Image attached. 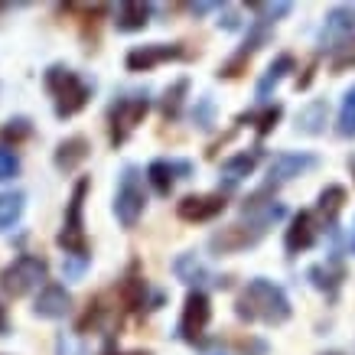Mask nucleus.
<instances>
[{
  "instance_id": "nucleus-16",
  "label": "nucleus",
  "mask_w": 355,
  "mask_h": 355,
  "mask_svg": "<svg viewBox=\"0 0 355 355\" xmlns=\"http://www.w3.org/2000/svg\"><path fill=\"white\" fill-rule=\"evenodd\" d=\"M173 274L183 280V284L196 287V291H202V284H222L212 270L205 268L202 261L196 258V251H186V254H180V258L173 261Z\"/></svg>"
},
{
  "instance_id": "nucleus-41",
  "label": "nucleus",
  "mask_w": 355,
  "mask_h": 355,
  "mask_svg": "<svg viewBox=\"0 0 355 355\" xmlns=\"http://www.w3.org/2000/svg\"><path fill=\"white\" fill-rule=\"evenodd\" d=\"M352 173H355V160H352Z\"/></svg>"
},
{
  "instance_id": "nucleus-21",
  "label": "nucleus",
  "mask_w": 355,
  "mask_h": 355,
  "mask_svg": "<svg viewBox=\"0 0 355 355\" xmlns=\"http://www.w3.org/2000/svg\"><path fill=\"white\" fill-rule=\"evenodd\" d=\"M310 284L316 287V291L329 293V297H336V291H339V284L345 280V270L339 261H326V264H313L310 268Z\"/></svg>"
},
{
  "instance_id": "nucleus-8",
  "label": "nucleus",
  "mask_w": 355,
  "mask_h": 355,
  "mask_svg": "<svg viewBox=\"0 0 355 355\" xmlns=\"http://www.w3.org/2000/svg\"><path fill=\"white\" fill-rule=\"evenodd\" d=\"M147 111H150V98L147 92H140V95H130V98H118L108 111V121H111V144L118 147L124 140L134 134L140 121L147 118Z\"/></svg>"
},
{
  "instance_id": "nucleus-9",
  "label": "nucleus",
  "mask_w": 355,
  "mask_h": 355,
  "mask_svg": "<svg viewBox=\"0 0 355 355\" xmlns=\"http://www.w3.org/2000/svg\"><path fill=\"white\" fill-rule=\"evenodd\" d=\"M225 193H202V196H183L176 202V216L189 222V225H199V222H212L225 212Z\"/></svg>"
},
{
  "instance_id": "nucleus-22",
  "label": "nucleus",
  "mask_w": 355,
  "mask_h": 355,
  "mask_svg": "<svg viewBox=\"0 0 355 355\" xmlns=\"http://www.w3.org/2000/svg\"><path fill=\"white\" fill-rule=\"evenodd\" d=\"M326 121H329V105H326L323 98H316L310 105H303L300 114H297V130L300 134H323L326 130Z\"/></svg>"
},
{
  "instance_id": "nucleus-36",
  "label": "nucleus",
  "mask_w": 355,
  "mask_h": 355,
  "mask_svg": "<svg viewBox=\"0 0 355 355\" xmlns=\"http://www.w3.org/2000/svg\"><path fill=\"white\" fill-rule=\"evenodd\" d=\"M218 26H225V30H235V26H238L235 10H225V20H218Z\"/></svg>"
},
{
  "instance_id": "nucleus-6",
  "label": "nucleus",
  "mask_w": 355,
  "mask_h": 355,
  "mask_svg": "<svg viewBox=\"0 0 355 355\" xmlns=\"http://www.w3.org/2000/svg\"><path fill=\"white\" fill-rule=\"evenodd\" d=\"M49 274V264L43 258H36V254H20L17 261H10L7 268L0 270V291L7 293V297H26L33 293L40 284L46 280Z\"/></svg>"
},
{
  "instance_id": "nucleus-35",
  "label": "nucleus",
  "mask_w": 355,
  "mask_h": 355,
  "mask_svg": "<svg viewBox=\"0 0 355 355\" xmlns=\"http://www.w3.org/2000/svg\"><path fill=\"white\" fill-rule=\"evenodd\" d=\"M235 349L241 355H268V343H261V339H235Z\"/></svg>"
},
{
  "instance_id": "nucleus-13",
  "label": "nucleus",
  "mask_w": 355,
  "mask_h": 355,
  "mask_svg": "<svg viewBox=\"0 0 355 355\" xmlns=\"http://www.w3.org/2000/svg\"><path fill=\"white\" fill-rule=\"evenodd\" d=\"M316 235H320V225H316V216L313 212H297L284 235V248L287 254H300V251H310L316 245Z\"/></svg>"
},
{
  "instance_id": "nucleus-1",
  "label": "nucleus",
  "mask_w": 355,
  "mask_h": 355,
  "mask_svg": "<svg viewBox=\"0 0 355 355\" xmlns=\"http://www.w3.org/2000/svg\"><path fill=\"white\" fill-rule=\"evenodd\" d=\"M235 313H238V320H245V323L284 326L291 320L293 306L280 284H274L268 277H254V280H248L245 287H241V293H238Z\"/></svg>"
},
{
  "instance_id": "nucleus-14",
  "label": "nucleus",
  "mask_w": 355,
  "mask_h": 355,
  "mask_svg": "<svg viewBox=\"0 0 355 355\" xmlns=\"http://www.w3.org/2000/svg\"><path fill=\"white\" fill-rule=\"evenodd\" d=\"M69 310H72V293L62 284H46L33 303V313L43 320H62V316H69Z\"/></svg>"
},
{
  "instance_id": "nucleus-42",
  "label": "nucleus",
  "mask_w": 355,
  "mask_h": 355,
  "mask_svg": "<svg viewBox=\"0 0 355 355\" xmlns=\"http://www.w3.org/2000/svg\"><path fill=\"white\" fill-rule=\"evenodd\" d=\"M333 355H336V352H333Z\"/></svg>"
},
{
  "instance_id": "nucleus-28",
  "label": "nucleus",
  "mask_w": 355,
  "mask_h": 355,
  "mask_svg": "<svg viewBox=\"0 0 355 355\" xmlns=\"http://www.w3.org/2000/svg\"><path fill=\"white\" fill-rule=\"evenodd\" d=\"M336 130H339V137H345V140L355 137V85L343 95V108H339V121H336Z\"/></svg>"
},
{
  "instance_id": "nucleus-24",
  "label": "nucleus",
  "mask_w": 355,
  "mask_h": 355,
  "mask_svg": "<svg viewBox=\"0 0 355 355\" xmlns=\"http://www.w3.org/2000/svg\"><path fill=\"white\" fill-rule=\"evenodd\" d=\"M345 205V186H326L323 193H320V202H316V216L323 218L329 228H336V216L343 212Z\"/></svg>"
},
{
  "instance_id": "nucleus-19",
  "label": "nucleus",
  "mask_w": 355,
  "mask_h": 355,
  "mask_svg": "<svg viewBox=\"0 0 355 355\" xmlns=\"http://www.w3.org/2000/svg\"><path fill=\"white\" fill-rule=\"evenodd\" d=\"M258 160H261V147H254V150H241V153H235V157L222 160L225 189H232V186H238L245 176H251V173H254V166H258Z\"/></svg>"
},
{
  "instance_id": "nucleus-18",
  "label": "nucleus",
  "mask_w": 355,
  "mask_h": 355,
  "mask_svg": "<svg viewBox=\"0 0 355 355\" xmlns=\"http://www.w3.org/2000/svg\"><path fill=\"white\" fill-rule=\"evenodd\" d=\"M88 153H92L88 137H82V134H76V137H65L62 144L55 147V166H59L62 173H72V170H78V166L88 160Z\"/></svg>"
},
{
  "instance_id": "nucleus-23",
  "label": "nucleus",
  "mask_w": 355,
  "mask_h": 355,
  "mask_svg": "<svg viewBox=\"0 0 355 355\" xmlns=\"http://www.w3.org/2000/svg\"><path fill=\"white\" fill-rule=\"evenodd\" d=\"M118 30L121 33H137L144 30L147 23H150V3H137V0H128V3H121L118 10Z\"/></svg>"
},
{
  "instance_id": "nucleus-33",
  "label": "nucleus",
  "mask_w": 355,
  "mask_h": 355,
  "mask_svg": "<svg viewBox=\"0 0 355 355\" xmlns=\"http://www.w3.org/2000/svg\"><path fill=\"white\" fill-rule=\"evenodd\" d=\"M20 173V157L10 147H0V180H13Z\"/></svg>"
},
{
  "instance_id": "nucleus-30",
  "label": "nucleus",
  "mask_w": 355,
  "mask_h": 355,
  "mask_svg": "<svg viewBox=\"0 0 355 355\" xmlns=\"http://www.w3.org/2000/svg\"><path fill=\"white\" fill-rule=\"evenodd\" d=\"M251 10L258 13V20L261 23H277V17H287V13L293 10L291 3H251Z\"/></svg>"
},
{
  "instance_id": "nucleus-5",
  "label": "nucleus",
  "mask_w": 355,
  "mask_h": 355,
  "mask_svg": "<svg viewBox=\"0 0 355 355\" xmlns=\"http://www.w3.org/2000/svg\"><path fill=\"white\" fill-rule=\"evenodd\" d=\"M147 209V189H144V173L137 166H124L114 189V218L124 228H134Z\"/></svg>"
},
{
  "instance_id": "nucleus-20",
  "label": "nucleus",
  "mask_w": 355,
  "mask_h": 355,
  "mask_svg": "<svg viewBox=\"0 0 355 355\" xmlns=\"http://www.w3.org/2000/svg\"><path fill=\"white\" fill-rule=\"evenodd\" d=\"M293 65H297V62H293L291 53H280L277 59L268 65V72L258 78V88H254V95H258L261 101H264V98H270V92H274V88H277L284 78H287V72H293Z\"/></svg>"
},
{
  "instance_id": "nucleus-17",
  "label": "nucleus",
  "mask_w": 355,
  "mask_h": 355,
  "mask_svg": "<svg viewBox=\"0 0 355 355\" xmlns=\"http://www.w3.org/2000/svg\"><path fill=\"white\" fill-rule=\"evenodd\" d=\"M176 173H193V163H173V160H153L147 166V180L157 189V196H170L173 186H176Z\"/></svg>"
},
{
  "instance_id": "nucleus-32",
  "label": "nucleus",
  "mask_w": 355,
  "mask_h": 355,
  "mask_svg": "<svg viewBox=\"0 0 355 355\" xmlns=\"http://www.w3.org/2000/svg\"><path fill=\"white\" fill-rule=\"evenodd\" d=\"M30 134H33V124L26 118H13V121H7V128H3V140H13V144L26 140Z\"/></svg>"
},
{
  "instance_id": "nucleus-2",
  "label": "nucleus",
  "mask_w": 355,
  "mask_h": 355,
  "mask_svg": "<svg viewBox=\"0 0 355 355\" xmlns=\"http://www.w3.org/2000/svg\"><path fill=\"white\" fill-rule=\"evenodd\" d=\"M277 218H284V205L274 202L268 205L261 216H251L248 222H235V225L228 228H218L216 235L209 238V251L212 254H238V251H248V248H254L261 241V238L268 235V228L277 222Z\"/></svg>"
},
{
  "instance_id": "nucleus-15",
  "label": "nucleus",
  "mask_w": 355,
  "mask_h": 355,
  "mask_svg": "<svg viewBox=\"0 0 355 355\" xmlns=\"http://www.w3.org/2000/svg\"><path fill=\"white\" fill-rule=\"evenodd\" d=\"M355 33V10L352 7H336L329 17H326V26L320 33V43L336 49V46H343L345 40H352Z\"/></svg>"
},
{
  "instance_id": "nucleus-34",
  "label": "nucleus",
  "mask_w": 355,
  "mask_h": 355,
  "mask_svg": "<svg viewBox=\"0 0 355 355\" xmlns=\"http://www.w3.org/2000/svg\"><path fill=\"white\" fill-rule=\"evenodd\" d=\"M212 114H216V105H212V98L202 95L196 101V111H193V121L199 128H212Z\"/></svg>"
},
{
  "instance_id": "nucleus-38",
  "label": "nucleus",
  "mask_w": 355,
  "mask_h": 355,
  "mask_svg": "<svg viewBox=\"0 0 355 355\" xmlns=\"http://www.w3.org/2000/svg\"><path fill=\"white\" fill-rule=\"evenodd\" d=\"M7 333V313H3V306H0V336Z\"/></svg>"
},
{
  "instance_id": "nucleus-39",
  "label": "nucleus",
  "mask_w": 355,
  "mask_h": 355,
  "mask_svg": "<svg viewBox=\"0 0 355 355\" xmlns=\"http://www.w3.org/2000/svg\"><path fill=\"white\" fill-rule=\"evenodd\" d=\"M349 251L355 254V218H352V232H349Z\"/></svg>"
},
{
  "instance_id": "nucleus-27",
  "label": "nucleus",
  "mask_w": 355,
  "mask_h": 355,
  "mask_svg": "<svg viewBox=\"0 0 355 355\" xmlns=\"http://www.w3.org/2000/svg\"><path fill=\"white\" fill-rule=\"evenodd\" d=\"M23 205H26L23 193H0V232H7L10 225L20 222Z\"/></svg>"
},
{
  "instance_id": "nucleus-7",
  "label": "nucleus",
  "mask_w": 355,
  "mask_h": 355,
  "mask_svg": "<svg viewBox=\"0 0 355 355\" xmlns=\"http://www.w3.org/2000/svg\"><path fill=\"white\" fill-rule=\"evenodd\" d=\"M212 323V303L205 297V291H189L183 300V316H180V339L189 345H202L205 333Z\"/></svg>"
},
{
  "instance_id": "nucleus-29",
  "label": "nucleus",
  "mask_w": 355,
  "mask_h": 355,
  "mask_svg": "<svg viewBox=\"0 0 355 355\" xmlns=\"http://www.w3.org/2000/svg\"><path fill=\"white\" fill-rule=\"evenodd\" d=\"M280 114H284V108H280V105H268V108L261 111V114H241L238 121H254V130H258V137H268L270 130L277 128Z\"/></svg>"
},
{
  "instance_id": "nucleus-37",
  "label": "nucleus",
  "mask_w": 355,
  "mask_h": 355,
  "mask_svg": "<svg viewBox=\"0 0 355 355\" xmlns=\"http://www.w3.org/2000/svg\"><path fill=\"white\" fill-rule=\"evenodd\" d=\"M218 3H193V7H189V10L193 13H209V10H216Z\"/></svg>"
},
{
  "instance_id": "nucleus-26",
  "label": "nucleus",
  "mask_w": 355,
  "mask_h": 355,
  "mask_svg": "<svg viewBox=\"0 0 355 355\" xmlns=\"http://www.w3.org/2000/svg\"><path fill=\"white\" fill-rule=\"evenodd\" d=\"M186 92H189V78H176L166 92H163V101H160V111L163 118L176 121L180 111H183V101H186Z\"/></svg>"
},
{
  "instance_id": "nucleus-31",
  "label": "nucleus",
  "mask_w": 355,
  "mask_h": 355,
  "mask_svg": "<svg viewBox=\"0 0 355 355\" xmlns=\"http://www.w3.org/2000/svg\"><path fill=\"white\" fill-rule=\"evenodd\" d=\"M333 72L339 76V72H345L349 65H355V40H345L343 46H336L333 49Z\"/></svg>"
},
{
  "instance_id": "nucleus-4",
  "label": "nucleus",
  "mask_w": 355,
  "mask_h": 355,
  "mask_svg": "<svg viewBox=\"0 0 355 355\" xmlns=\"http://www.w3.org/2000/svg\"><path fill=\"white\" fill-rule=\"evenodd\" d=\"M92 189V180L82 176L69 196V205H65V218H62V232H59V248H65V254L69 258H88V238H85V196Z\"/></svg>"
},
{
  "instance_id": "nucleus-40",
  "label": "nucleus",
  "mask_w": 355,
  "mask_h": 355,
  "mask_svg": "<svg viewBox=\"0 0 355 355\" xmlns=\"http://www.w3.org/2000/svg\"><path fill=\"white\" fill-rule=\"evenodd\" d=\"M124 355H150V352H124Z\"/></svg>"
},
{
  "instance_id": "nucleus-25",
  "label": "nucleus",
  "mask_w": 355,
  "mask_h": 355,
  "mask_svg": "<svg viewBox=\"0 0 355 355\" xmlns=\"http://www.w3.org/2000/svg\"><path fill=\"white\" fill-rule=\"evenodd\" d=\"M118 293H121V300H124L128 310H140V306H147V280L140 277L137 270H130L128 277L121 280Z\"/></svg>"
},
{
  "instance_id": "nucleus-3",
  "label": "nucleus",
  "mask_w": 355,
  "mask_h": 355,
  "mask_svg": "<svg viewBox=\"0 0 355 355\" xmlns=\"http://www.w3.org/2000/svg\"><path fill=\"white\" fill-rule=\"evenodd\" d=\"M46 88H49V95L55 101V114L59 118H76L78 111L88 105V98H92V88H88L85 78L72 72V69H65V65H53L46 72Z\"/></svg>"
},
{
  "instance_id": "nucleus-12",
  "label": "nucleus",
  "mask_w": 355,
  "mask_h": 355,
  "mask_svg": "<svg viewBox=\"0 0 355 355\" xmlns=\"http://www.w3.org/2000/svg\"><path fill=\"white\" fill-rule=\"evenodd\" d=\"M316 157L313 153H297V150H284V153H277L274 160H270V170H268V186H274L277 189L280 183H287V180H293V176H300V173H306V170H313L316 166Z\"/></svg>"
},
{
  "instance_id": "nucleus-11",
  "label": "nucleus",
  "mask_w": 355,
  "mask_h": 355,
  "mask_svg": "<svg viewBox=\"0 0 355 355\" xmlns=\"http://www.w3.org/2000/svg\"><path fill=\"white\" fill-rule=\"evenodd\" d=\"M268 40H270V26H268V23H261V20H254V23H251V33H248L245 43H241V49H238V53L232 55L225 65H218V78H238L248 69L251 55L258 53Z\"/></svg>"
},
{
  "instance_id": "nucleus-10",
  "label": "nucleus",
  "mask_w": 355,
  "mask_h": 355,
  "mask_svg": "<svg viewBox=\"0 0 355 355\" xmlns=\"http://www.w3.org/2000/svg\"><path fill=\"white\" fill-rule=\"evenodd\" d=\"M186 49L183 43H150V46H134L128 53V69L130 72H150V69H157V65L163 62H173V59H183Z\"/></svg>"
}]
</instances>
